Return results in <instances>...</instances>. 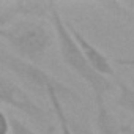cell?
Segmentation results:
<instances>
[{"instance_id": "cell-1", "label": "cell", "mask_w": 134, "mask_h": 134, "mask_svg": "<svg viewBox=\"0 0 134 134\" xmlns=\"http://www.w3.org/2000/svg\"><path fill=\"white\" fill-rule=\"evenodd\" d=\"M49 22L54 29L58 52H60V57H62V62L65 63V66L68 70H71L81 81L85 82V85L92 92L95 101L106 99V95L114 90V82L109 77H104L99 73H96L90 66V63L84 57L82 51L79 49L77 43L74 41L73 35L70 33L68 25H66V19L60 14L55 3H52V7H51Z\"/></svg>"}, {"instance_id": "cell-2", "label": "cell", "mask_w": 134, "mask_h": 134, "mask_svg": "<svg viewBox=\"0 0 134 134\" xmlns=\"http://www.w3.org/2000/svg\"><path fill=\"white\" fill-rule=\"evenodd\" d=\"M2 38L16 57L41 65L51 49L55 35L51 33L47 24L43 19L35 18H16L5 29L0 30Z\"/></svg>"}, {"instance_id": "cell-3", "label": "cell", "mask_w": 134, "mask_h": 134, "mask_svg": "<svg viewBox=\"0 0 134 134\" xmlns=\"http://www.w3.org/2000/svg\"><path fill=\"white\" fill-rule=\"evenodd\" d=\"M0 65L7 71H10L16 79H19V82H22V87L25 85L46 98L49 90H55L62 101L81 103V96L76 90H73L70 85L63 84L55 76L47 73L44 68H41V65L25 62L7 51H0Z\"/></svg>"}, {"instance_id": "cell-4", "label": "cell", "mask_w": 134, "mask_h": 134, "mask_svg": "<svg viewBox=\"0 0 134 134\" xmlns=\"http://www.w3.org/2000/svg\"><path fill=\"white\" fill-rule=\"evenodd\" d=\"M0 104H5L19 110L46 134L52 132L54 125L49 112L41 104H38L35 98L30 95V92H27L21 84L2 74H0Z\"/></svg>"}, {"instance_id": "cell-5", "label": "cell", "mask_w": 134, "mask_h": 134, "mask_svg": "<svg viewBox=\"0 0 134 134\" xmlns=\"http://www.w3.org/2000/svg\"><path fill=\"white\" fill-rule=\"evenodd\" d=\"M66 25H68L70 33L73 35L74 41L77 43L79 49L82 51L84 57L87 58V62L90 63L92 68H93L96 73H99L101 76H104V77H115V70H114L110 60L107 58V55H106L101 49H98L71 21L66 19Z\"/></svg>"}, {"instance_id": "cell-6", "label": "cell", "mask_w": 134, "mask_h": 134, "mask_svg": "<svg viewBox=\"0 0 134 134\" xmlns=\"http://www.w3.org/2000/svg\"><path fill=\"white\" fill-rule=\"evenodd\" d=\"M96 117H95V131L96 134H121V123L110 112L106 104V99L95 101Z\"/></svg>"}, {"instance_id": "cell-7", "label": "cell", "mask_w": 134, "mask_h": 134, "mask_svg": "<svg viewBox=\"0 0 134 134\" xmlns=\"http://www.w3.org/2000/svg\"><path fill=\"white\" fill-rule=\"evenodd\" d=\"M47 101L52 107V114L57 120V128L60 129V134H74L71 126H70V115L66 114V109L63 106V101L60 99L58 93L55 90H49L47 92Z\"/></svg>"}, {"instance_id": "cell-8", "label": "cell", "mask_w": 134, "mask_h": 134, "mask_svg": "<svg viewBox=\"0 0 134 134\" xmlns=\"http://www.w3.org/2000/svg\"><path fill=\"white\" fill-rule=\"evenodd\" d=\"M115 85L118 90L117 98H115V104L134 117V87H131L129 84H126L121 79H117Z\"/></svg>"}, {"instance_id": "cell-9", "label": "cell", "mask_w": 134, "mask_h": 134, "mask_svg": "<svg viewBox=\"0 0 134 134\" xmlns=\"http://www.w3.org/2000/svg\"><path fill=\"white\" fill-rule=\"evenodd\" d=\"M21 16V10H19V3H14L11 7H8L7 10L0 11V30L5 29L11 21H14L16 18Z\"/></svg>"}, {"instance_id": "cell-10", "label": "cell", "mask_w": 134, "mask_h": 134, "mask_svg": "<svg viewBox=\"0 0 134 134\" xmlns=\"http://www.w3.org/2000/svg\"><path fill=\"white\" fill-rule=\"evenodd\" d=\"M70 126L74 134H96V131L82 118H76L70 115Z\"/></svg>"}, {"instance_id": "cell-11", "label": "cell", "mask_w": 134, "mask_h": 134, "mask_svg": "<svg viewBox=\"0 0 134 134\" xmlns=\"http://www.w3.org/2000/svg\"><path fill=\"white\" fill-rule=\"evenodd\" d=\"M10 121H11V134H38L30 125H27L18 117H10Z\"/></svg>"}, {"instance_id": "cell-12", "label": "cell", "mask_w": 134, "mask_h": 134, "mask_svg": "<svg viewBox=\"0 0 134 134\" xmlns=\"http://www.w3.org/2000/svg\"><path fill=\"white\" fill-rule=\"evenodd\" d=\"M0 134H11V121L10 117L0 110Z\"/></svg>"}, {"instance_id": "cell-13", "label": "cell", "mask_w": 134, "mask_h": 134, "mask_svg": "<svg viewBox=\"0 0 134 134\" xmlns=\"http://www.w3.org/2000/svg\"><path fill=\"white\" fill-rule=\"evenodd\" d=\"M118 66H126V68H134V57H117L114 60Z\"/></svg>"}, {"instance_id": "cell-14", "label": "cell", "mask_w": 134, "mask_h": 134, "mask_svg": "<svg viewBox=\"0 0 134 134\" xmlns=\"http://www.w3.org/2000/svg\"><path fill=\"white\" fill-rule=\"evenodd\" d=\"M121 134H134V126L131 123H121Z\"/></svg>"}, {"instance_id": "cell-15", "label": "cell", "mask_w": 134, "mask_h": 134, "mask_svg": "<svg viewBox=\"0 0 134 134\" xmlns=\"http://www.w3.org/2000/svg\"><path fill=\"white\" fill-rule=\"evenodd\" d=\"M125 7H126V10L131 13V11H134V2H126V3H123Z\"/></svg>"}]
</instances>
